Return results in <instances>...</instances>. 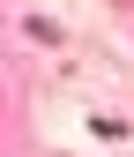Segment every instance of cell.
I'll use <instances>...</instances> for the list:
<instances>
[{
  "label": "cell",
  "instance_id": "1",
  "mask_svg": "<svg viewBox=\"0 0 134 157\" xmlns=\"http://www.w3.org/2000/svg\"><path fill=\"white\" fill-rule=\"evenodd\" d=\"M23 37H30V45H67V30L52 23V15H37V8L23 15Z\"/></svg>",
  "mask_w": 134,
  "mask_h": 157
}]
</instances>
